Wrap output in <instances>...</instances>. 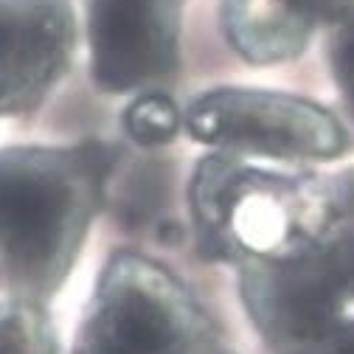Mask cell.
<instances>
[{"instance_id": "cell-1", "label": "cell", "mask_w": 354, "mask_h": 354, "mask_svg": "<svg viewBox=\"0 0 354 354\" xmlns=\"http://www.w3.org/2000/svg\"><path fill=\"white\" fill-rule=\"evenodd\" d=\"M189 200L203 245L248 264H281L315 253L335 236L346 203L340 180L270 169L228 152L197 163Z\"/></svg>"}, {"instance_id": "cell-2", "label": "cell", "mask_w": 354, "mask_h": 354, "mask_svg": "<svg viewBox=\"0 0 354 354\" xmlns=\"http://www.w3.org/2000/svg\"><path fill=\"white\" fill-rule=\"evenodd\" d=\"M115 152L102 141L0 152V276L20 295L65 279L107 189Z\"/></svg>"}, {"instance_id": "cell-3", "label": "cell", "mask_w": 354, "mask_h": 354, "mask_svg": "<svg viewBox=\"0 0 354 354\" xmlns=\"http://www.w3.org/2000/svg\"><path fill=\"white\" fill-rule=\"evenodd\" d=\"M183 129L214 152L281 163L335 160L348 149V132L332 110L259 87H216L197 96L183 113Z\"/></svg>"}, {"instance_id": "cell-4", "label": "cell", "mask_w": 354, "mask_h": 354, "mask_svg": "<svg viewBox=\"0 0 354 354\" xmlns=\"http://www.w3.org/2000/svg\"><path fill=\"white\" fill-rule=\"evenodd\" d=\"M208 324L189 290L160 264L115 256L99 281L82 354H194Z\"/></svg>"}, {"instance_id": "cell-5", "label": "cell", "mask_w": 354, "mask_h": 354, "mask_svg": "<svg viewBox=\"0 0 354 354\" xmlns=\"http://www.w3.org/2000/svg\"><path fill=\"white\" fill-rule=\"evenodd\" d=\"M186 0H87L91 73L104 93L160 91L180 65Z\"/></svg>"}, {"instance_id": "cell-6", "label": "cell", "mask_w": 354, "mask_h": 354, "mask_svg": "<svg viewBox=\"0 0 354 354\" xmlns=\"http://www.w3.org/2000/svg\"><path fill=\"white\" fill-rule=\"evenodd\" d=\"M242 287L261 329L284 340H326L348 326L354 306L326 245L295 261L248 264Z\"/></svg>"}, {"instance_id": "cell-7", "label": "cell", "mask_w": 354, "mask_h": 354, "mask_svg": "<svg viewBox=\"0 0 354 354\" xmlns=\"http://www.w3.org/2000/svg\"><path fill=\"white\" fill-rule=\"evenodd\" d=\"M73 48L68 0H0V118L23 115L46 99Z\"/></svg>"}, {"instance_id": "cell-8", "label": "cell", "mask_w": 354, "mask_h": 354, "mask_svg": "<svg viewBox=\"0 0 354 354\" xmlns=\"http://www.w3.org/2000/svg\"><path fill=\"white\" fill-rule=\"evenodd\" d=\"M223 28L231 48L253 65L287 62L315 34L287 0H223Z\"/></svg>"}, {"instance_id": "cell-9", "label": "cell", "mask_w": 354, "mask_h": 354, "mask_svg": "<svg viewBox=\"0 0 354 354\" xmlns=\"http://www.w3.org/2000/svg\"><path fill=\"white\" fill-rule=\"evenodd\" d=\"M121 127L129 141L144 149H158L177 138V132L183 129V113L163 91H141L127 104Z\"/></svg>"}, {"instance_id": "cell-10", "label": "cell", "mask_w": 354, "mask_h": 354, "mask_svg": "<svg viewBox=\"0 0 354 354\" xmlns=\"http://www.w3.org/2000/svg\"><path fill=\"white\" fill-rule=\"evenodd\" d=\"M0 354H57L51 324L31 301L0 304Z\"/></svg>"}, {"instance_id": "cell-11", "label": "cell", "mask_w": 354, "mask_h": 354, "mask_svg": "<svg viewBox=\"0 0 354 354\" xmlns=\"http://www.w3.org/2000/svg\"><path fill=\"white\" fill-rule=\"evenodd\" d=\"M118 214L127 223H147V219L158 211L163 200V171L155 160L138 163L127 174V183L118 197Z\"/></svg>"}, {"instance_id": "cell-12", "label": "cell", "mask_w": 354, "mask_h": 354, "mask_svg": "<svg viewBox=\"0 0 354 354\" xmlns=\"http://www.w3.org/2000/svg\"><path fill=\"white\" fill-rule=\"evenodd\" d=\"M343 329H346L343 337H337L329 348H324V351H313V354H354V324H351V326H343Z\"/></svg>"}, {"instance_id": "cell-13", "label": "cell", "mask_w": 354, "mask_h": 354, "mask_svg": "<svg viewBox=\"0 0 354 354\" xmlns=\"http://www.w3.org/2000/svg\"><path fill=\"white\" fill-rule=\"evenodd\" d=\"M346 99H348V104H351V113H354V87H346Z\"/></svg>"}]
</instances>
